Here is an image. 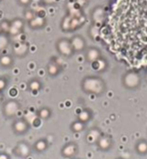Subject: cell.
I'll return each instance as SVG.
<instances>
[{
  "instance_id": "cell-17",
  "label": "cell",
  "mask_w": 147,
  "mask_h": 159,
  "mask_svg": "<svg viewBox=\"0 0 147 159\" xmlns=\"http://www.w3.org/2000/svg\"><path fill=\"white\" fill-rule=\"evenodd\" d=\"M135 151L139 155L147 154V140L144 139H139L135 144Z\"/></svg>"
},
{
  "instance_id": "cell-28",
  "label": "cell",
  "mask_w": 147,
  "mask_h": 159,
  "mask_svg": "<svg viewBox=\"0 0 147 159\" xmlns=\"http://www.w3.org/2000/svg\"><path fill=\"white\" fill-rule=\"evenodd\" d=\"M9 81L6 77H0V92H3L8 87Z\"/></svg>"
},
{
  "instance_id": "cell-4",
  "label": "cell",
  "mask_w": 147,
  "mask_h": 159,
  "mask_svg": "<svg viewBox=\"0 0 147 159\" xmlns=\"http://www.w3.org/2000/svg\"><path fill=\"white\" fill-rule=\"evenodd\" d=\"M20 103L14 98H11L4 102L2 106V113L6 118H13L20 111Z\"/></svg>"
},
{
  "instance_id": "cell-38",
  "label": "cell",
  "mask_w": 147,
  "mask_h": 159,
  "mask_svg": "<svg viewBox=\"0 0 147 159\" xmlns=\"http://www.w3.org/2000/svg\"><path fill=\"white\" fill-rule=\"evenodd\" d=\"M3 100V95H2V92H0V103L2 102Z\"/></svg>"
},
{
  "instance_id": "cell-2",
  "label": "cell",
  "mask_w": 147,
  "mask_h": 159,
  "mask_svg": "<svg viewBox=\"0 0 147 159\" xmlns=\"http://www.w3.org/2000/svg\"><path fill=\"white\" fill-rule=\"evenodd\" d=\"M122 84L125 88L128 90H135L140 85V77L136 71L129 70L124 74Z\"/></svg>"
},
{
  "instance_id": "cell-11",
  "label": "cell",
  "mask_w": 147,
  "mask_h": 159,
  "mask_svg": "<svg viewBox=\"0 0 147 159\" xmlns=\"http://www.w3.org/2000/svg\"><path fill=\"white\" fill-rule=\"evenodd\" d=\"M101 131L98 127H93L89 129V131L85 135V141L87 144H97L99 139L101 136Z\"/></svg>"
},
{
  "instance_id": "cell-31",
  "label": "cell",
  "mask_w": 147,
  "mask_h": 159,
  "mask_svg": "<svg viewBox=\"0 0 147 159\" xmlns=\"http://www.w3.org/2000/svg\"><path fill=\"white\" fill-rule=\"evenodd\" d=\"M19 6L24 7V8H27L30 6V4L32 3V0H16Z\"/></svg>"
},
{
  "instance_id": "cell-21",
  "label": "cell",
  "mask_w": 147,
  "mask_h": 159,
  "mask_svg": "<svg viewBox=\"0 0 147 159\" xmlns=\"http://www.w3.org/2000/svg\"><path fill=\"white\" fill-rule=\"evenodd\" d=\"M92 116H93L92 111H91L90 110H88V109H85V110H82V111L79 112L77 119H78L79 121H81V122L86 124V123H88V122L92 119Z\"/></svg>"
},
{
  "instance_id": "cell-15",
  "label": "cell",
  "mask_w": 147,
  "mask_h": 159,
  "mask_svg": "<svg viewBox=\"0 0 147 159\" xmlns=\"http://www.w3.org/2000/svg\"><path fill=\"white\" fill-rule=\"evenodd\" d=\"M91 66L92 68L97 71V72H102L104 70H106L107 66H108V64H107V61L105 59H102L101 57L97 59L96 61L92 62L91 63Z\"/></svg>"
},
{
  "instance_id": "cell-8",
  "label": "cell",
  "mask_w": 147,
  "mask_h": 159,
  "mask_svg": "<svg viewBox=\"0 0 147 159\" xmlns=\"http://www.w3.org/2000/svg\"><path fill=\"white\" fill-rule=\"evenodd\" d=\"M13 152L15 153L16 156L18 157H21V158H27L31 152H32V150H31V147L30 145L26 142V141H20L17 143V145L15 146L14 150H13Z\"/></svg>"
},
{
  "instance_id": "cell-23",
  "label": "cell",
  "mask_w": 147,
  "mask_h": 159,
  "mask_svg": "<svg viewBox=\"0 0 147 159\" xmlns=\"http://www.w3.org/2000/svg\"><path fill=\"white\" fill-rule=\"evenodd\" d=\"M85 129V124L79 121L78 119L74 122H72L70 125V130L73 133H81Z\"/></svg>"
},
{
  "instance_id": "cell-39",
  "label": "cell",
  "mask_w": 147,
  "mask_h": 159,
  "mask_svg": "<svg viewBox=\"0 0 147 159\" xmlns=\"http://www.w3.org/2000/svg\"><path fill=\"white\" fill-rule=\"evenodd\" d=\"M145 81H146V83H147V72H146V74H145Z\"/></svg>"
},
{
  "instance_id": "cell-9",
  "label": "cell",
  "mask_w": 147,
  "mask_h": 159,
  "mask_svg": "<svg viewBox=\"0 0 147 159\" xmlns=\"http://www.w3.org/2000/svg\"><path fill=\"white\" fill-rule=\"evenodd\" d=\"M70 43L74 52H81L86 49V42L80 35H74L70 39Z\"/></svg>"
},
{
  "instance_id": "cell-40",
  "label": "cell",
  "mask_w": 147,
  "mask_h": 159,
  "mask_svg": "<svg viewBox=\"0 0 147 159\" xmlns=\"http://www.w3.org/2000/svg\"><path fill=\"white\" fill-rule=\"evenodd\" d=\"M115 159H124V158H122V157H117V158H115Z\"/></svg>"
},
{
  "instance_id": "cell-19",
  "label": "cell",
  "mask_w": 147,
  "mask_h": 159,
  "mask_svg": "<svg viewBox=\"0 0 147 159\" xmlns=\"http://www.w3.org/2000/svg\"><path fill=\"white\" fill-rule=\"evenodd\" d=\"M27 87H28V89L31 92L38 94V92L42 88V83L39 81V79L33 78V79H31L30 81L27 83Z\"/></svg>"
},
{
  "instance_id": "cell-7",
  "label": "cell",
  "mask_w": 147,
  "mask_h": 159,
  "mask_svg": "<svg viewBox=\"0 0 147 159\" xmlns=\"http://www.w3.org/2000/svg\"><path fill=\"white\" fill-rule=\"evenodd\" d=\"M79 152V146L74 141H69L66 143L61 149V155L67 158L75 157Z\"/></svg>"
},
{
  "instance_id": "cell-36",
  "label": "cell",
  "mask_w": 147,
  "mask_h": 159,
  "mask_svg": "<svg viewBox=\"0 0 147 159\" xmlns=\"http://www.w3.org/2000/svg\"><path fill=\"white\" fill-rule=\"evenodd\" d=\"M0 159H10L8 153H0Z\"/></svg>"
},
{
  "instance_id": "cell-30",
  "label": "cell",
  "mask_w": 147,
  "mask_h": 159,
  "mask_svg": "<svg viewBox=\"0 0 147 159\" xmlns=\"http://www.w3.org/2000/svg\"><path fill=\"white\" fill-rule=\"evenodd\" d=\"M89 35H90L91 38H93V39H96L97 36L99 35V29H98V27H97L96 25H94L91 26L90 31H89Z\"/></svg>"
},
{
  "instance_id": "cell-18",
  "label": "cell",
  "mask_w": 147,
  "mask_h": 159,
  "mask_svg": "<svg viewBox=\"0 0 147 159\" xmlns=\"http://www.w3.org/2000/svg\"><path fill=\"white\" fill-rule=\"evenodd\" d=\"M14 60L11 54H2L0 56V66L3 68H10L13 66Z\"/></svg>"
},
{
  "instance_id": "cell-24",
  "label": "cell",
  "mask_w": 147,
  "mask_h": 159,
  "mask_svg": "<svg viewBox=\"0 0 147 159\" xmlns=\"http://www.w3.org/2000/svg\"><path fill=\"white\" fill-rule=\"evenodd\" d=\"M52 110L49 107H42L40 109H39V111H37V115L41 119V120H48L50 119V117L52 116Z\"/></svg>"
},
{
  "instance_id": "cell-32",
  "label": "cell",
  "mask_w": 147,
  "mask_h": 159,
  "mask_svg": "<svg viewBox=\"0 0 147 159\" xmlns=\"http://www.w3.org/2000/svg\"><path fill=\"white\" fill-rule=\"evenodd\" d=\"M88 2H89V0H75V3H76L80 8L85 7V5H87Z\"/></svg>"
},
{
  "instance_id": "cell-3",
  "label": "cell",
  "mask_w": 147,
  "mask_h": 159,
  "mask_svg": "<svg viewBox=\"0 0 147 159\" xmlns=\"http://www.w3.org/2000/svg\"><path fill=\"white\" fill-rule=\"evenodd\" d=\"M55 49L60 55H62L63 57H67V58L71 57L75 53L72 49L70 39H68L67 38L58 39L55 42Z\"/></svg>"
},
{
  "instance_id": "cell-16",
  "label": "cell",
  "mask_w": 147,
  "mask_h": 159,
  "mask_svg": "<svg viewBox=\"0 0 147 159\" xmlns=\"http://www.w3.org/2000/svg\"><path fill=\"white\" fill-rule=\"evenodd\" d=\"M47 73L50 77H56L61 72V66L54 61H51L47 65Z\"/></svg>"
},
{
  "instance_id": "cell-5",
  "label": "cell",
  "mask_w": 147,
  "mask_h": 159,
  "mask_svg": "<svg viewBox=\"0 0 147 159\" xmlns=\"http://www.w3.org/2000/svg\"><path fill=\"white\" fill-rule=\"evenodd\" d=\"M11 128L14 134L25 135L30 128V123L25 118H18L12 123Z\"/></svg>"
},
{
  "instance_id": "cell-12",
  "label": "cell",
  "mask_w": 147,
  "mask_h": 159,
  "mask_svg": "<svg viewBox=\"0 0 147 159\" xmlns=\"http://www.w3.org/2000/svg\"><path fill=\"white\" fill-rule=\"evenodd\" d=\"M91 18L94 23V25H101L105 19V11L104 9L100 6L94 8L91 13Z\"/></svg>"
},
{
  "instance_id": "cell-27",
  "label": "cell",
  "mask_w": 147,
  "mask_h": 159,
  "mask_svg": "<svg viewBox=\"0 0 147 159\" xmlns=\"http://www.w3.org/2000/svg\"><path fill=\"white\" fill-rule=\"evenodd\" d=\"M11 22L8 21V20H3L1 23H0V27H1V30L2 32H5V33H8L10 28H11Z\"/></svg>"
},
{
  "instance_id": "cell-29",
  "label": "cell",
  "mask_w": 147,
  "mask_h": 159,
  "mask_svg": "<svg viewBox=\"0 0 147 159\" xmlns=\"http://www.w3.org/2000/svg\"><path fill=\"white\" fill-rule=\"evenodd\" d=\"M35 16H36V15H35V13H34V11H33L32 10H30V9L25 10V11H24V17H25V19L27 22L30 21V20H32Z\"/></svg>"
},
{
  "instance_id": "cell-14",
  "label": "cell",
  "mask_w": 147,
  "mask_h": 159,
  "mask_svg": "<svg viewBox=\"0 0 147 159\" xmlns=\"http://www.w3.org/2000/svg\"><path fill=\"white\" fill-rule=\"evenodd\" d=\"M100 57H101V52H100V51L98 48H96V47H89V48L86 49L85 59L89 63H92V62L96 61L97 59H99Z\"/></svg>"
},
{
  "instance_id": "cell-37",
  "label": "cell",
  "mask_w": 147,
  "mask_h": 159,
  "mask_svg": "<svg viewBox=\"0 0 147 159\" xmlns=\"http://www.w3.org/2000/svg\"><path fill=\"white\" fill-rule=\"evenodd\" d=\"M43 2H44L45 4L51 5V4H53V3H55V2H57V0H43Z\"/></svg>"
},
{
  "instance_id": "cell-6",
  "label": "cell",
  "mask_w": 147,
  "mask_h": 159,
  "mask_svg": "<svg viewBox=\"0 0 147 159\" xmlns=\"http://www.w3.org/2000/svg\"><path fill=\"white\" fill-rule=\"evenodd\" d=\"M30 46L25 41H16L12 45V52L18 58L25 57L29 52Z\"/></svg>"
},
{
  "instance_id": "cell-22",
  "label": "cell",
  "mask_w": 147,
  "mask_h": 159,
  "mask_svg": "<svg viewBox=\"0 0 147 159\" xmlns=\"http://www.w3.org/2000/svg\"><path fill=\"white\" fill-rule=\"evenodd\" d=\"M10 35L5 32L0 33V52H2L8 48L10 45Z\"/></svg>"
},
{
  "instance_id": "cell-41",
  "label": "cell",
  "mask_w": 147,
  "mask_h": 159,
  "mask_svg": "<svg viewBox=\"0 0 147 159\" xmlns=\"http://www.w3.org/2000/svg\"><path fill=\"white\" fill-rule=\"evenodd\" d=\"M2 32V30H1V27H0V33H1Z\"/></svg>"
},
{
  "instance_id": "cell-1",
  "label": "cell",
  "mask_w": 147,
  "mask_h": 159,
  "mask_svg": "<svg viewBox=\"0 0 147 159\" xmlns=\"http://www.w3.org/2000/svg\"><path fill=\"white\" fill-rule=\"evenodd\" d=\"M82 90L88 95L100 96L106 90V83L98 76H86L81 82Z\"/></svg>"
},
{
  "instance_id": "cell-25",
  "label": "cell",
  "mask_w": 147,
  "mask_h": 159,
  "mask_svg": "<svg viewBox=\"0 0 147 159\" xmlns=\"http://www.w3.org/2000/svg\"><path fill=\"white\" fill-rule=\"evenodd\" d=\"M70 22H71V16L67 15L65 16L60 24V28L63 32H70Z\"/></svg>"
},
{
  "instance_id": "cell-13",
  "label": "cell",
  "mask_w": 147,
  "mask_h": 159,
  "mask_svg": "<svg viewBox=\"0 0 147 159\" xmlns=\"http://www.w3.org/2000/svg\"><path fill=\"white\" fill-rule=\"evenodd\" d=\"M46 19L35 16L32 20L28 21V26L31 30H40L46 26Z\"/></svg>"
},
{
  "instance_id": "cell-42",
  "label": "cell",
  "mask_w": 147,
  "mask_h": 159,
  "mask_svg": "<svg viewBox=\"0 0 147 159\" xmlns=\"http://www.w3.org/2000/svg\"><path fill=\"white\" fill-rule=\"evenodd\" d=\"M74 159H76V158H74Z\"/></svg>"
},
{
  "instance_id": "cell-33",
  "label": "cell",
  "mask_w": 147,
  "mask_h": 159,
  "mask_svg": "<svg viewBox=\"0 0 147 159\" xmlns=\"http://www.w3.org/2000/svg\"><path fill=\"white\" fill-rule=\"evenodd\" d=\"M40 118L39 117V116H36V117H34L33 118V121H32V125L35 126V127H38V126H39L40 125Z\"/></svg>"
},
{
  "instance_id": "cell-43",
  "label": "cell",
  "mask_w": 147,
  "mask_h": 159,
  "mask_svg": "<svg viewBox=\"0 0 147 159\" xmlns=\"http://www.w3.org/2000/svg\"><path fill=\"white\" fill-rule=\"evenodd\" d=\"M0 1H1V0H0Z\"/></svg>"
},
{
  "instance_id": "cell-34",
  "label": "cell",
  "mask_w": 147,
  "mask_h": 159,
  "mask_svg": "<svg viewBox=\"0 0 147 159\" xmlns=\"http://www.w3.org/2000/svg\"><path fill=\"white\" fill-rule=\"evenodd\" d=\"M17 95H18V90H17V88L12 87V88L10 90V96H11V98H15Z\"/></svg>"
},
{
  "instance_id": "cell-20",
  "label": "cell",
  "mask_w": 147,
  "mask_h": 159,
  "mask_svg": "<svg viewBox=\"0 0 147 159\" xmlns=\"http://www.w3.org/2000/svg\"><path fill=\"white\" fill-rule=\"evenodd\" d=\"M47 148H48V142L46 139H39L34 143V150L39 153L43 152L44 151L47 150Z\"/></svg>"
},
{
  "instance_id": "cell-10",
  "label": "cell",
  "mask_w": 147,
  "mask_h": 159,
  "mask_svg": "<svg viewBox=\"0 0 147 159\" xmlns=\"http://www.w3.org/2000/svg\"><path fill=\"white\" fill-rule=\"evenodd\" d=\"M97 145L99 147V149L102 152H108L109 150H111L113 148V141L111 136L109 135H101L100 138L99 139Z\"/></svg>"
},
{
  "instance_id": "cell-26",
  "label": "cell",
  "mask_w": 147,
  "mask_h": 159,
  "mask_svg": "<svg viewBox=\"0 0 147 159\" xmlns=\"http://www.w3.org/2000/svg\"><path fill=\"white\" fill-rule=\"evenodd\" d=\"M11 26H13L14 28H16V29H18L19 31L23 32L24 26H25V21H24L22 18H19V17L14 18V19L11 22Z\"/></svg>"
},
{
  "instance_id": "cell-35",
  "label": "cell",
  "mask_w": 147,
  "mask_h": 159,
  "mask_svg": "<svg viewBox=\"0 0 147 159\" xmlns=\"http://www.w3.org/2000/svg\"><path fill=\"white\" fill-rule=\"evenodd\" d=\"M36 15L39 16V17H41V18H45L46 12H45L44 10H39V11H38L36 12Z\"/></svg>"
}]
</instances>
